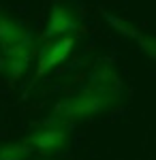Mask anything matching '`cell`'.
I'll use <instances>...</instances> for the list:
<instances>
[{"label":"cell","instance_id":"7","mask_svg":"<svg viewBox=\"0 0 156 160\" xmlns=\"http://www.w3.org/2000/svg\"><path fill=\"white\" fill-rule=\"evenodd\" d=\"M92 86H96L98 90H105V92L113 94V96H118L120 88H122V81L111 66H98L94 71V77H92Z\"/></svg>","mask_w":156,"mask_h":160},{"label":"cell","instance_id":"5","mask_svg":"<svg viewBox=\"0 0 156 160\" xmlns=\"http://www.w3.org/2000/svg\"><path fill=\"white\" fill-rule=\"evenodd\" d=\"M77 15L64 7V4H56L49 15V26H47V37H75L77 32Z\"/></svg>","mask_w":156,"mask_h":160},{"label":"cell","instance_id":"4","mask_svg":"<svg viewBox=\"0 0 156 160\" xmlns=\"http://www.w3.org/2000/svg\"><path fill=\"white\" fill-rule=\"evenodd\" d=\"M73 47H75V37H60L56 38L51 45H47L41 51L39 58V66H36V79L43 77L45 73H49L51 68H56L60 62H64L71 56Z\"/></svg>","mask_w":156,"mask_h":160},{"label":"cell","instance_id":"9","mask_svg":"<svg viewBox=\"0 0 156 160\" xmlns=\"http://www.w3.org/2000/svg\"><path fill=\"white\" fill-rule=\"evenodd\" d=\"M105 17H107V22H109V24L113 26V28H116V30H118L120 34H124V37H131V38H139V37H141V34L137 32V28H135V26H131L128 22H126V19L113 17V15H109V13L105 15Z\"/></svg>","mask_w":156,"mask_h":160},{"label":"cell","instance_id":"6","mask_svg":"<svg viewBox=\"0 0 156 160\" xmlns=\"http://www.w3.org/2000/svg\"><path fill=\"white\" fill-rule=\"evenodd\" d=\"M26 37H28V32L15 19H11V17H7V15L0 13V49L2 51L11 49L15 45H19Z\"/></svg>","mask_w":156,"mask_h":160},{"label":"cell","instance_id":"1","mask_svg":"<svg viewBox=\"0 0 156 160\" xmlns=\"http://www.w3.org/2000/svg\"><path fill=\"white\" fill-rule=\"evenodd\" d=\"M118 100V96L109 94L105 90H98L96 86L86 88L84 92L75 94L71 98H66L56 107V122H64V120H79V118H90L96 113H103L109 109L113 102Z\"/></svg>","mask_w":156,"mask_h":160},{"label":"cell","instance_id":"2","mask_svg":"<svg viewBox=\"0 0 156 160\" xmlns=\"http://www.w3.org/2000/svg\"><path fill=\"white\" fill-rule=\"evenodd\" d=\"M32 47H34L32 37L28 34L19 45L2 51V56H0V73L4 77H9V79H19L24 75V71L28 68L30 58H32Z\"/></svg>","mask_w":156,"mask_h":160},{"label":"cell","instance_id":"8","mask_svg":"<svg viewBox=\"0 0 156 160\" xmlns=\"http://www.w3.org/2000/svg\"><path fill=\"white\" fill-rule=\"evenodd\" d=\"M32 154L30 143H2L0 145V160H26Z\"/></svg>","mask_w":156,"mask_h":160},{"label":"cell","instance_id":"3","mask_svg":"<svg viewBox=\"0 0 156 160\" xmlns=\"http://www.w3.org/2000/svg\"><path fill=\"white\" fill-rule=\"evenodd\" d=\"M69 135H66V126L62 122L51 120V124H45L43 128L34 130L32 135L28 137V143L32 149H39L43 154H51V152H58L66 145Z\"/></svg>","mask_w":156,"mask_h":160},{"label":"cell","instance_id":"10","mask_svg":"<svg viewBox=\"0 0 156 160\" xmlns=\"http://www.w3.org/2000/svg\"><path fill=\"white\" fill-rule=\"evenodd\" d=\"M139 45H141V49L150 56V58H154L156 60V38H145V37H139Z\"/></svg>","mask_w":156,"mask_h":160}]
</instances>
